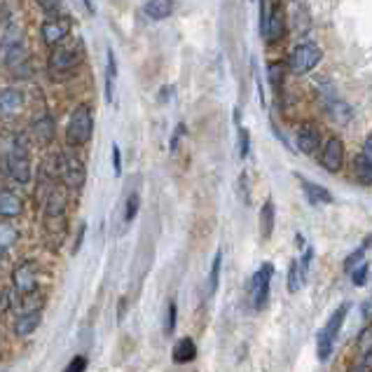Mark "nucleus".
<instances>
[{"mask_svg": "<svg viewBox=\"0 0 372 372\" xmlns=\"http://www.w3.org/2000/svg\"><path fill=\"white\" fill-rule=\"evenodd\" d=\"M38 8L47 15V19H59V17H68L64 12L61 0H38Z\"/></svg>", "mask_w": 372, "mask_h": 372, "instance_id": "nucleus-30", "label": "nucleus"}, {"mask_svg": "<svg viewBox=\"0 0 372 372\" xmlns=\"http://www.w3.org/2000/svg\"><path fill=\"white\" fill-rule=\"evenodd\" d=\"M300 178V185H302V190H304V197L309 199V204H333V195H330L328 190L323 188V185H318V183H311L307 181L304 176H297Z\"/></svg>", "mask_w": 372, "mask_h": 372, "instance_id": "nucleus-21", "label": "nucleus"}, {"mask_svg": "<svg viewBox=\"0 0 372 372\" xmlns=\"http://www.w3.org/2000/svg\"><path fill=\"white\" fill-rule=\"evenodd\" d=\"M26 110V94L19 87L0 89V122H15Z\"/></svg>", "mask_w": 372, "mask_h": 372, "instance_id": "nucleus-10", "label": "nucleus"}, {"mask_svg": "<svg viewBox=\"0 0 372 372\" xmlns=\"http://www.w3.org/2000/svg\"><path fill=\"white\" fill-rule=\"evenodd\" d=\"M0 171L17 185H29L33 181L31 143L24 134L0 131Z\"/></svg>", "mask_w": 372, "mask_h": 372, "instance_id": "nucleus-1", "label": "nucleus"}, {"mask_svg": "<svg viewBox=\"0 0 372 372\" xmlns=\"http://www.w3.org/2000/svg\"><path fill=\"white\" fill-rule=\"evenodd\" d=\"M221 269H223V251H218L214 255V265L209 271V295H216L218 283H221Z\"/></svg>", "mask_w": 372, "mask_h": 372, "instance_id": "nucleus-28", "label": "nucleus"}, {"mask_svg": "<svg viewBox=\"0 0 372 372\" xmlns=\"http://www.w3.org/2000/svg\"><path fill=\"white\" fill-rule=\"evenodd\" d=\"M24 199L17 195L15 190L3 188L0 190V218L5 221H12V218H19L24 214Z\"/></svg>", "mask_w": 372, "mask_h": 372, "instance_id": "nucleus-16", "label": "nucleus"}, {"mask_svg": "<svg viewBox=\"0 0 372 372\" xmlns=\"http://www.w3.org/2000/svg\"><path fill=\"white\" fill-rule=\"evenodd\" d=\"M94 136V110L89 103H77L68 117L66 127V148L82 150Z\"/></svg>", "mask_w": 372, "mask_h": 372, "instance_id": "nucleus-5", "label": "nucleus"}, {"mask_svg": "<svg viewBox=\"0 0 372 372\" xmlns=\"http://www.w3.org/2000/svg\"><path fill=\"white\" fill-rule=\"evenodd\" d=\"M84 370H87V356H75L68 365H66L64 372H84Z\"/></svg>", "mask_w": 372, "mask_h": 372, "instance_id": "nucleus-36", "label": "nucleus"}, {"mask_svg": "<svg viewBox=\"0 0 372 372\" xmlns=\"http://www.w3.org/2000/svg\"><path fill=\"white\" fill-rule=\"evenodd\" d=\"M57 181H61V176H59V152H50V155H45L38 169V185H36L38 202H45L50 197V192L57 188Z\"/></svg>", "mask_w": 372, "mask_h": 372, "instance_id": "nucleus-9", "label": "nucleus"}, {"mask_svg": "<svg viewBox=\"0 0 372 372\" xmlns=\"http://www.w3.org/2000/svg\"><path fill=\"white\" fill-rule=\"evenodd\" d=\"M239 188H241V195H244V202L251 204V190H248V176L241 174L239 176Z\"/></svg>", "mask_w": 372, "mask_h": 372, "instance_id": "nucleus-39", "label": "nucleus"}, {"mask_svg": "<svg viewBox=\"0 0 372 372\" xmlns=\"http://www.w3.org/2000/svg\"><path fill=\"white\" fill-rule=\"evenodd\" d=\"M283 73H285V66L283 61H271L269 68H267V77H269V84L274 91H281V84H283Z\"/></svg>", "mask_w": 372, "mask_h": 372, "instance_id": "nucleus-29", "label": "nucleus"}, {"mask_svg": "<svg viewBox=\"0 0 372 372\" xmlns=\"http://www.w3.org/2000/svg\"><path fill=\"white\" fill-rule=\"evenodd\" d=\"M183 134H185V124H178L176 131H174V136H171V152H176L178 141H181V138H183Z\"/></svg>", "mask_w": 372, "mask_h": 372, "instance_id": "nucleus-41", "label": "nucleus"}, {"mask_svg": "<svg viewBox=\"0 0 372 372\" xmlns=\"http://www.w3.org/2000/svg\"><path fill=\"white\" fill-rule=\"evenodd\" d=\"M12 283L19 295H31L38 290V267L31 260L17 265V269L12 271Z\"/></svg>", "mask_w": 372, "mask_h": 372, "instance_id": "nucleus-14", "label": "nucleus"}, {"mask_svg": "<svg viewBox=\"0 0 372 372\" xmlns=\"http://www.w3.org/2000/svg\"><path fill=\"white\" fill-rule=\"evenodd\" d=\"M54 117L52 115H43L38 117L36 122L31 124V136L38 145H50L54 141Z\"/></svg>", "mask_w": 372, "mask_h": 372, "instance_id": "nucleus-18", "label": "nucleus"}, {"mask_svg": "<svg viewBox=\"0 0 372 372\" xmlns=\"http://www.w3.org/2000/svg\"><path fill=\"white\" fill-rule=\"evenodd\" d=\"M138 209H141V197H138V192H131V195L127 197V202H124V225H129L131 221L136 218Z\"/></svg>", "mask_w": 372, "mask_h": 372, "instance_id": "nucleus-32", "label": "nucleus"}, {"mask_svg": "<svg viewBox=\"0 0 372 372\" xmlns=\"http://www.w3.org/2000/svg\"><path fill=\"white\" fill-rule=\"evenodd\" d=\"M295 143H297V150L304 152V155H314L318 150V145H321V131H318L314 124H302V127L297 129Z\"/></svg>", "mask_w": 372, "mask_h": 372, "instance_id": "nucleus-17", "label": "nucleus"}, {"mask_svg": "<svg viewBox=\"0 0 372 372\" xmlns=\"http://www.w3.org/2000/svg\"><path fill=\"white\" fill-rule=\"evenodd\" d=\"M19 241V232L12 223H0V255H5Z\"/></svg>", "mask_w": 372, "mask_h": 372, "instance_id": "nucleus-27", "label": "nucleus"}, {"mask_svg": "<svg viewBox=\"0 0 372 372\" xmlns=\"http://www.w3.org/2000/svg\"><path fill=\"white\" fill-rule=\"evenodd\" d=\"M368 262H361L356 269H351V281H354V285H365V281H368Z\"/></svg>", "mask_w": 372, "mask_h": 372, "instance_id": "nucleus-35", "label": "nucleus"}, {"mask_svg": "<svg viewBox=\"0 0 372 372\" xmlns=\"http://www.w3.org/2000/svg\"><path fill=\"white\" fill-rule=\"evenodd\" d=\"M321 59H323V50L318 47V45L300 43L293 52H290L288 66L295 75H307V73H311L318 64H321Z\"/></svg>", "mask_w": 372, "mask_h": 372, "instance_id": "nucleus-8", "label": "nucleus"}, {"mask_svg": "<svg viewBox=\"0 0 372 372\" xmlns=\"http://www.w3.org/2000/svg\"><path fill=\"white\" fill-rule=\"evenodd\" d=\"M237 138H239V159H246L251 152V131L239 124L237 127Z\"/></svg>", "mask_w": 372, "mask_h": 372, "instance_id": "nucleus-33", "label": "nucleus"}, {"mask_svg": "<svg viewBox=\"0 0 372 372\" xmlns=\"http://www.w3.org/2000/svg\"><path fill=\"white\" fill-rule=\"evenodd\" d=\"M342 164H344V143H342V138L333 136L328 143L323 145L321 167L325 171H330V174H337V171L342 169Z\"/></svg>", "mask_w": 372, "mask_h": 372, "instance_id": "nucleus-15", "label": "nucleus"}, {"mask_svg": "<svg viewBox=\"0 0 372 372\" xmlns=\"http://www.w3.org/2000/svg\"><path fill=\"white\" fill-rule=\"evenodd\" d=\"M325 110H328V115L335 119L337 124H347L351 119V108L344 101H337V98H333V101H325Z\"/></svg>", "mask_w": 372, "mask_h": 372, "instance_id": "nucleus-26", "label": "nucleus"}, {"mask_svg": "<svg viewBox=\"0 0 372 372\" xmlns=\"http://www.w3.org/2000/svg\"><path fill=\"white\" fill-rule=\"evenodd\" d=\"M368 246H370V239H368V241H365V244H363V246H361V248H358V251H354V253H351V255L347 258V260H344V269H347V271H351V269L356 267V265H361V262H363V255H365V251H368Z\"/></svg>", "mask_w": 372, "mask_h": 372, "instance_id": "nucleus-34", "label": "nucleus"}, {"mask_svg": "<svg viewBox=\"0 0 372 372\" xmlns=\"http://www.w3.org/2000/svg\"><path fill=\"white\" fill-rule=\"evenodd\" d=\"M176 3L174 0H143V15L152 22H164L174 15Z\"/></svg>", "mask_w": 372, "mask_h": 372, "instance_id": "nucleus-19", "label": "nucleus"}, {"mask_svg": "<svg viewBox=\"0 0 372 372\" xmlns=\"http://www.w3.org/2000/svg\"><path fill=\"white\" fill-rule=\"evenodd\" d=\"M40 325V311H24L15 323V333L19 337H29Z\"/></svg>", "mask_w": 372, "mask_h": 372, "instance_id": "nucleus-24", "label": "nucleus"}, {"mask_svg": "<svg viewBox=\"0 0 372 372\" xmlns=\"http://www.w3.org/2000/svg\"><path fill=\"white\" fill-rule=\"evenodd\" d=\"M59 176H61L66 190H82L84 181H87V167L75 150L68 148L66 152H59Z\"/></svg>", "mask_w": 372, "mask_h": 372, "instance_id": "nucleus-7", "label": "nucleus"}, {"mask_svg": "<svg viewBox=\"0 0 372 372\" xmlns=\"http://www.w3.org/2000/svg\"><path fill=\"white\" fill-rule=\"evenodd\" d=\"M112 169H115V178L122 176V152H119V145H112Z\"/></svg>", "mask_w": 372, "mask_h": 372, "instance_id": "nucleus-37", "label": "nucleus"}, {"mask_svg": "<svg viewBox=\"0 0 372 372\" xmlns=\"http://www.w3.org/2000/svg\"><path fill=\"white\" fill-rule=\"evenodd\" d=\"M12 290H3V293H0V314H3L5 309H10L12 307Z\"/></svg>", "mask_w": 372, "mask_h": 372, "instance_id": "nucleus-40", "label": "nucleus"}, {"mask_svg": "<svg viewBox=\"0 0 372 372\" xmlns=\"http://www.w3.org/2000/svg\"><path fill=\"white\" fill-rule=\"evenodd\" d=\"M43 232L45 241L52 246V251H59L68 235V192L66 188H54L50 197L45 199L43 211Z\"/></svg>", "mask_w": 372, "mask_h": 372, "instance_id": "nucleus-2", "label": "nucleus"}, {"mask_svg": "<svg viewBox=\"0 0 372 372\" xmlns=\"http://www.w3.org/2000/svg\"><path fill=\"white\" fill-rule=\"evenodd\" d=\"M84 232H87V225H80V230H77V237H75V246H73V253H77V251H80V246H82Z\"/></svg>", "mask_w": 372, "mask_h": 372, "instance_id": "nucleus-42", "label": "nucleus"}, {"mask_svg": "<svg viewBox=\"0 0 372 372\" xmlns=\"http://www.w3.org/2000/svg\"><path fill=\"white\" fill-rule=\"evenodd\" d=\"M0 66L17 80H26L33 75L31 52L26 47L22 29H17V26H10L3 33V40H0Z\"/></svg>", "mask_w": 372, "mask_h": 372, "instance_id": "nucleus-3", "label": "nucleus"}, {"mask_svg": "<svg viewBox=\"0 0 372 372\" xmlns=\"http://www.w3.org/2000/svg\"><path fill=\"white\" fill-rule=\"evenodd\" d=\"M274 223H276V206L271 199H267L260 209V237L265 239V241L274 235Z\"/></svg>", "mask_w": 372, "mask_h": 372, "instance_id": "nucleus-22", "label": "nucleus"}, {"mask_svg": "<svg viewBox=\"0 0 372 372\" xmlns=\"http://www.w3.org/2000/svg\"><path fill=\"white\" fill-rule=\"evenodd\" d=\"M174 328H176V302H169V309H167V335L174 333Z\"/></svg>", "mask_w": 372, "mask_h": 372, "instance_id": "nucleus-38", "label": "nucleus"}, {"mask_svg": "<svg viewBox=\"0 0 372 372\" xmlns=\"http://www.w3.org/2000/svg\"><path fill=\"white\" fill-rule=\"evenodd\" d=\"M271 274H274V265L265 262L251 278V304H253V309H265V304H267Z\"/></svg>", "mask_w": 372, "mask_h": 372, "instance_id": "nucleus-11", "label": "nucleus"}, {"mask_svg": "<svg viewBox=\"0 0 372 372\" xmlns=\"http://www.w3.org/2000/svg\"><path fill=\"white\" fill-rule=\"evenodd\" d=\"M354 178L361 185H372V159L361 152L354 159Z\"/></svg>", "mask_w": 372, "mask_h": 372, "instance_id": "nucleus-23", "label": "nucleus"}, {"mask_svg": "<svg viewBox=\"0 0 372 372\" xmlns=\"http://www.w3.org/2000/svg\"><path fill=\"white\" fill-rule=\"evenodd\" d=\"M115 82H117V57L115 50L108 47L105 52V101L115 103Z\"/></svg>", "mask_w": 372, "mask_h": 372, "instance_id": "nucleus-20", "label": "nucleus"}, {"mask_svg": "<svg viewBox=\"0 0 372 372\" xmlns=\"http://www.w3.org/2000/svg\"><path fill=\"white\" fill-rule=\"evenodd\" d=\"M70 33V17H59V19H45L40 26V38L47 47H57L61 45Z\"/></svg>", "mask_w": 372, "mask_h": 372, "instance_id": "nucleus-13", "label": "nucleus"}, {"mask_svg": "<svg viewBox=\"0 0 372 372\" xmlns=\"http://www.w3.org/2000/svg\"><path fill=\"white\" fill-rule=\"evenodd\" d=\"M302 283H304V274L300 269V260H293L288 267V290L290 293H297Z\"/></svg>", "mask_w": 372, "mask_h": 372, "instance_id": "nucleus-31", "label": "nucleus"}, {"mask_svg": "<svg viewBox=\"0 0 372 372\" xmlns=\"http://www.w3.org/2000/svg\"><path fill=\"white\" fill-rule=\"evenodd\" d=\"M260 33L269 45H276L278 40L285 36V12H283L281 0H274V5H271L269 15H267V19H265Z\"/></svg>", "mask_w": 372, "mask_h": 372, "instance_id": "nucleus-12", "label": "nucleus"}, {"mask_svg": "<svg viewBox=\"0 0 372 372\" xmlns=\"http://www.w3.org/2000/svg\"><path fill=\"white\" fill-rule=\"evenodd\" d=\"M197 356V344L190 337H183L181 342L174 347V363H190Z\"/></svg>", "mask_w": 372, "mask_h": 372, "instance_id": "nucleus-25", "label": "nucleus"}, {"mask_svg": "<svg viewBox=\"0 0 372 372\" xmlns=\"http://www.w3.org/2000/svg\"><path fill=\"white\" fill-rule=\"evenodd\" d=\"M82 5L87 8L89 15H96V5H94V0H82Z\"/></svg>", "mask_w": 372, "mask_h": 372, "instance_id": "nucleus-44", "label": "nucleus"}, {"mask_svg": "<svg viewBox=\"0 0 372 372\" xmlns=\"http://www.w3.org/2000/svg\"><path fill=\"white\" fill-rule=\"evenodd\" d=\"M84 59H87V47L84 40L75 38L73 43H61L57 47H52V54L47 59V73L54 82H66L73 80L82 70Z\"/></svg>", "mask_w": 372, "mask_h": 372, "instance_id": "nucleus-4", "label": "nucleus"}, {"mask_svg": "<svg viewBox=\"0 0 372 372\" xmlns=\"http://www.w3.org/2000/svg\"><path fill=\"white\" fill-rule=\"evenodd\" d=\"M351 309L349 302H342L340 307L333 311V316L328 318V323L323 325L321 330H318V337H316V356L318 361L325 363L330 361V356H333L335 351V344H337V337L342 333V325H344V318H347Z\"/></svg>", "mask_w": 372, "mask_h": 372, "instance_id": "nucleus-6", "label": "nucleus"}, {"mask_svg": "<svg viewBox=\"0 0 372 372\" xmlns=\"http://www.w3.org/2000/svg\"><path fill=\"white\" fill-rule=\"evenodd\" d=\"M124 311H127V297H122V300H119V309H117L119 321H122V318H124Z\"/></svg>", "mask_w": 372, "mask_h": 372, "instance_id": "nucleus-43", "label": "nucleus"}]
</instances>
